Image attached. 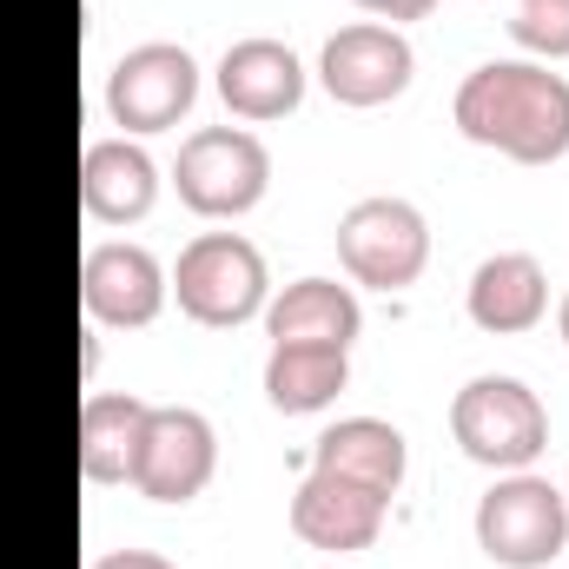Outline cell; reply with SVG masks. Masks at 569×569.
<instances>
[{"instance_id":"44dd1931","label":"cell","mask_w":569,"mask_h":569,"mask_svg":"<svg viewBox=\"0 0 569 569\" xmlns=\"http://www.w3.org/2000/svg\"><path fill=\"white\" fill-rule=\"evenodd\" d=\"M93 569H179V563L159 557V550H107V557H93Z\"/></svg>"},{"instance_id":"ac0fdd59","label":"cell","mask_w":569,"mask_h":569,"mask_svg":"<svg viewBox=\"0 0 569 569\" xmlns=\"http://www.w3.org/2000/svg\"><path fill=\"white\" fill-rule=\"evenodd\" d=\"M345 385H351V351L338 345H272L266 351V398L284 418L325 411Z\"/></svg>"},{"instance_id":"2e32d148","label":"cell","mask_w":569,"mask_h":569,"mask_svg":"<svg viewBox=\"0 0 569 569\" xmlns=\"http://www.w3.org/2000/svg\"><path fill=\"white\" fill-rule=\"evenodd\" d=\"M311 470H331V477H351V483H371V490L398 497V483L411 470V443L385 418H338L311 443Z\"/></svg>"},{"instance_id":"7402d4cb","label":"cell","mask_w":569,"mask_h":569,"mask_svg":"<svg viewBox=\"0 0 569 569\" xmlns=\"http://www.w3.org/2000/svg\"><path fill=\"white\" fill-rule=\"evenodd\" d=\"M557 331H563V345H569V298H563V311H557Z\"/></svg>"},{"instance_id":"6da1fadb","label":"cell","mask_w":569,"mask_h":569,"mask_svg":"<svg viewBox=\"0 0 569 569\" xmlns=\"http://www.w3.org/2000/svg\"><path fill=\"white\" fill-rule=\"evenodd\" d=\"M450 120L470 146H490L517 166H557L569 152V80L543 60H490L463 73Z\"/></svg>"},{"instance_id":"3957f363","label":"cell","mask_w":569,"mask_h":569,"mask_svg":"<svg viewBox=\"0 0 569 569\" xmlns=\"http://www.w3.org/2000/svg\"><path fill=\"white\" fill-rule=\"evenodd\" d=\"M172 298H179V311L192 325L232 331V325H246V318H259L272 305L266 252L246 232H199L172 266Z\"/></svg>"},{"instance_id":"ba28073f","label":"cell","mask_w":569,"mask_h":569,"mask_svg":"<svg viewBox=\"0 0 569 569\" xmlns=\"http://www.w3.org/2000/svg\"><path fill=\"white\" fill-rule=\"evenodd\" d=\"M219 470V430L192 405H152L133 457V490L152 503H192Z\"/></svg>"},{"instance_id":"ffe728a7","label":"cell","mask_w":569,"mask_h":569,"mask_svg":"<svg viewBox=\"0 0 569 569\" xmlns=\"http://www.w3.org/2000/svg\"><path fill=\"white\" fill-rule=\"evenodd\" d=\"M351 7H365L371 20H385V27H398V20H425L437 0H351Z\"/></svg>"},{"instance_id":"8fae6325","label":"cell","mask_w":569,"mask_h":569,"mask_svg":"<svg viewBox=\"0 0 569 569\" xmlns=\"http://www.w3.org/2000/svg\"><path fill=\"white\" fill-rule=\"evenodd\" d=\"M385 510H391L385 490L331 477V470H311L291 490V537L311 543V550H338V557L345 550H371L378 530H385Z\"/></svg>"},{"instance_id":"9a60e30c","label":"cell","mask_w":569,"mask_h":569,"mask_svg":"<svg viewBox=\"0 0 569 569\" xmlns=\"http://www.w3.org/2000/svg\"><path fill=\"white\" fill-rule=\"evenodd\" d=\"M358 331H365V305L338 279H291L266 305V338L272 345H338V351H351Z\"/></svg>"},{"instance_id":"d6986e66","label":"cell","mask_w":569,"mask_h":569,"mask_svg":"<svg viewBox=\"0 0 569 569\" xmlns=\"http://www.w3.org/2000/svg\"><path fill=\"white\" fill-rule=\"evenodd\" d=\"M510 40L537 60H569V0H510Z\"/></svg>"},{"instance_id":"8992f818","label":"cell","mask_w":569,"mask_h":569,"mask_svg":"<svg viewBox=\"0 0 569 569\" xmlns=\"http://www.w3.org/2000/svg\"><path fill=\"white\" fill-rule=\"evenodd\" d=\"M338 266L351 272V284H371V291H405V284L425 279L430 266V226L411 199H358L345 219H338Z\"/></svg>"},{"instance_id":"e0dca14e","label":"cell","mask_w":569,"mask_h":569,"mask_svg":"<svg viewBox=\"0 0 569 569\" xmlns=\"http://www.w3.org/2000/svg\"><path fill=\"white\" fill-rule=\"evenodd\" d=\"M146 411L152 405L133 391H93L80 405V477L87 483H133Z\"/></svg>"},{"instance_id":"9c48e42d","label":"cell","mask_w":569,"mask_h":569,"mask_svg":"<svg viewBox=\"0 0 569 569\" xmlns=\"http://www.w3.org/2000/svg\"><path fill=\"white\" fill-rule=\"evenodd\" d=\"M411 73H418V53H411V40H405L398 27H385V20L338 27V33L325 40V53H318L325 93H331L338 107H358V113L391 107V100L411 87Z\"/></svg>"},{"instance_id":"7a4b0ae2","label":"cell","mask_w":569,"mask_h":569,"mask_svg":"<svg viewBox=\"0 0 569 569\" xmlns=\"http://www.w3.org/2000/svg\"><path fill=\"white\" fill-rule=\"evenodd\" d=\"M450 437L470 463L510 477V470H530L550 450V411L523 378L483 371L450 398Z\"/></svg>"},{"instance_id":"7c38bea8","label":"cell","mask_w":569,"mask_h":569,"mask_svg":"<svg viewBox=\"0 0 569 569\" xmlns=\"http://www.w3.org/2000/svg\"><path fill=\"white\" fill-rule=\"evenodd\" d=\"M219 100H226L232 120H252V127L284 120L305 100V60L284 40H272V33L232 40L226 60H219Z\"/></svg>"},{"instance_id":"603a6c76","label":"cell","mask_w":569,"mask_h":569,"mask_svg":"<svg viewBox=\"0 0 569 569\" xmlns=\"http://www.w3.org/2000/svg\"><path fill=\"white\" fill-rule=\"evenodd\" d=\"M563 497H569V483H563Z\"/></svg>"},{"instance_id":"4fadbf2b","label":"cell","mask_w":569,"mask_h":569,"mask_svg":"<svg viewBox=\"0 0 569 569\" xmlns=\"http://www.w3.org/2000/svg\"><path fill=\"white\" fill-rule=\"evenodd\" d=\"M463 311H470V325L490 331V338H523V331H537L543 311H550V272H543L530 252H490V259L470 272Z\"/></svg>"},{"instance_id":"5b68a950","label":"cell","mask_w":569,"mask_h":569,"mask_svg":"<svg viewBox=\"0 0 569 569\" xmlns=\"http://www.w3.org/2000/svg\"><path fill=\"white\" fill-rule=\"evenodd\" d=\"M172 186H179L186 212H199V219H239V212H252L266 199L272 152L246 127H199L192 140L179 146V159H172Z\"/></svg>"},{"instance_id":"277c9868","label":"cell","mask_w":569,"mask_h":569,"mask_svg":"<svg viewBox=\"0 0 569 569\" xmlns=\"http://www.w3.org/2000/svg\"><path fill=\"white\" fill-rule=\"evenodd\" d=\"M477 550L503 569H543L569 550V497L537 477L510 470L477 497Z\"/></svg>"},{"instance_id":"30bf717a","label":"cell","mask_w":569,"mask_h":569,"mask_svg":"<svg viewBox=\"0 0 569 569\" xmlns=\"http://www.w3.org/2000/svg\"><path fill=\"white\" fill-rule=\"evenodd\" d=\"M172 298V272L127 239H107L80 259V305L93 325H113V331H140L166 311Z\"/></svg>"},{"instance_id":"5bb4252c","label":"cell","mask_w":569,"mask_h":569,"mask_svg":"<svg viewBox=\"0 0 569 569\" xmlns=\"http://www.w3.org/2000/svg\"><path fill=\"white\" fill-rule=\"evenodd\" d=\"M159 199V166L133 140H93L80 152V206L100 226H140Z\"/></svg>"},{"instance_id":"52a82bcc","label":"cell","mask_w":569,"mask_h":569,"mask_svg":"<svg viewBox=\"0 0 569 569\" xmlns=\"http://www.w3.org/2000/svg\"><path fill=\"white\" fill-rule=\"evenodd\" d=\"M199 100V60L179 40H146L113 60L107 73V113L127 133H166L192 113Z\"/></svg>"}]
</instances>
